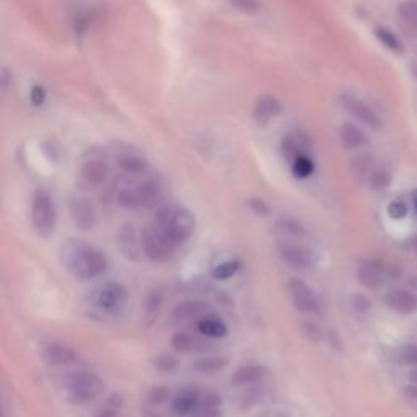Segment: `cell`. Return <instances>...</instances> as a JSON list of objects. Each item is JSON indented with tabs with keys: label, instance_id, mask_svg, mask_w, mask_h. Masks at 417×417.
I'll use <instances>...</instances> for the list:
<instances>
[{
	"label": "cell",
	"instance_id": "cell-1",
	"mask_svg": "<svg viewBox=\"0 0 417 417\" xmlns=\"http://www.w3.org/2000/svg\"><path fill=\"white\" fill-rule=\"evenodd\" d=\"M155 225L168 237L175 247H180L193 237L196 230V219L188 209L175 204H166L158 209Z\"/></svg>",
	"mask_w": 417,
	"mask_h": 417
},
{
	"label": "cell",
	"instance_id": "cell-2",
	"mask_svg": "<svg viewBox=\"0 0 417 417\" xmlns=\"http://www.w3.org/2000/svg\"><path fill=\"white\" fill-rule=\"evenodd\" d=\"M67 263L75 277L82 281H92L102 277L108 271V258L103 251L90 244H75L69 249Z\"/></svg>",
	"mask_w": 417,
	"mask_h": 417
},
{
	"label": "cell",
	"instance_id": "cell-3",
	"mask_svg": "<svg viewBox=\"0 0 417 417\" xmlns=\"http://www.w3.org/2000/svg\"><path fill=\"white\" fill-rule=\"evenodd\" d=\"M64 390L72 404H88L104 391L102 377L87 370L70 372L64 378Z\"/></svg>",
	"mask_w": 417,
	"mask_h": 417
},
{
	"label": "cell",
	"instance_id": "cell-4",
	"mask_svg": "<svg viewBox=\"0 0 417 417\" xmlns=\"http://www.w3.org/2000/svg\"><path fill=\"white\" fill-rule=\"evenodd\" d=\"M55 204L51 194L46 189H38L33 196L31 204V222L38 235L49 237L55 227Z\"/></svg>",
	"mask_w": 417,
	"mask_h": 417
},
{
	"label": "cell",
	"instance_id": "cell-5",
	"mask_svg": "<svg viewBox=\"0 0 417 417\" xmlns=\"http://www.w3.org/2000/svg\"><path fill=\"white\" fill-rule=\"evenodd\" d=\"M141 244L146 258L153 261V263H163V261L170 259L175 248V244L168 240V237H166L155 224L147 227V229L142 232Z\"/></svg>",
	"mask_w": 417,
	"mask_h": 417
},
{
	"label": "cell",
	"instance_id": "cell-6",
	"mask_svg": "<svg viewBox=\"0 0 417 417\" xmlns=\"http://www.w3.org/2000/svg\"><path fill=\"white\" fill-rule=\"evenodd\" d=\"M277 253L283 263L293 269H308L315 264V253L296 240L282 238L277 242Z\"/></svg>",
	"mask_w": 417,
	"mask_h": 417
},
{
	"label": "cell",
	"instance_id": "cell-7",
	"mask_svg": "<svg viewBox=\"0 0 417 417\" xmlns=\"http://www.w3.org/2000/svg\"><path fill=\"white\" fill-rule=\"evenodd\" d=\"M127 303V291L119 282H104L97 291V305L104 313H118Z\"/></svg>",
	"mask_w": 417,
	"mask_h": 417
},
{
	"label": "cell",
	"instance_id": "cell-8",
	"mask_svg": "<svg viewBox=\"0 0 417 417\" xmlns=\"http://www.w3.org/2000/svg\"><path fill=\"white\" fill-rule=\"evenodd\" d=\"M288 292H291L292 302L298 311L305 315L320 313L318 298H316V293L307 282L293 277V279L288 281Z\"/></svg>",
	"mask_w": 417,
	"mask_h": 417
},
{
	"label": "cell",
	"instance_id": "cell-9",
	"mask_svg": "<svg viewBox=\"0 0 417 417\" xmlns=\"http://www.w3.org/2000/svg\"><path fill=\"white\" fill-rule=\"evenodd\" d=\"M341 103L342 108L357 118L359 121H362L364 124L370 126L372 129H381L383 127V119L381 116L377 113V111L370 107L369 103H365L364 99H360L357 97L350 93H344L341 97Z\"/></svg>",
	"mask_w": 417,
	"mask_h": 417
},
{
	"label": "cell",
	"instance_id": "cell-10",
	"mask_svg": "<svg viewBox=\"0 0 417 417\" xmlns=\"http://www.w3.org/2000/svg\"><path fill=\"white\" fill-rule=\"evenodd\" d=\"M70 214L80 230H92L97 225V209L88 197L74 199L70 204Z\"/></svg>",
	"mask_w": 417,
	"mask_h": 417
},
{
	"label": "cell",
	"instance_id": "cell-11",
	"mask_svg": "<svg viewBox=\"0 0 417 417\" xmlns=\"http://www.w3.org/2000/svg\"><path fill=\"white\" fill-rule=\"evenodd\" d=\"M283 109V104L279 98L274 94H263L256 99L253 107V118L259 122V124H268L276 116H279Z\"/></svg>",
	"mask_w": 417,
	"mask_h": 417
},
{
	"label": "cell",
	"instance_id": "cell-12",
	"mask_svg": "<svg viewBox=\"0 0 417 417\" xmlns=\"http://www.w3.org/2000/svg\"><path fill=\"white\" fill-rule=\"evenodd\" d=\"M385 302L391 310L401 315H413L417 311V297L404 288H393L385 296Z\"/></svg>",
	"mask_w": 417,
	"mask_h": 417
},
{
	"label": "cell",
	"instance_id": "cell-13",
	"mask_svg": "<svg viewBox=\"0 0 417 417\" xmlns=\"http://www.w3.org/2000/svg\"><path fill=\"white\" fill-rule=\"evenodd\" d=\"M207 310L209 303L204 302V300H185V302L178 303L173 311H171V318L178 321V323H183V321L199 318V316L205 315Z\"/></svg>",
	"mask_w": 417,
	"mask_h": 417
},
{
	"label": "cell",
	"instance_id": "cell-14",
	"mask_svg": "<svg viewBox=\"0 0 417 417\" xmlns=\"http://www.w3.org/2000/svg\"><path fill=\"white\" fill-rule=\"evenodd\" d=\"M199 401H201V394L196 388H185L173 398L171 409L178 417H186L197 408Z\"/></svg>",
	"mask_w": 417,
	"mask_h": 417
},
{
	"label": "cell",
	"instance_id": "cell-15",
	"mask_svg": "<svg viewBox=\"0 0 417 417\" xmlns=\"http://www.w3.org/2000/svg\"><path fill=\"white\" fill-rule=\"evenodd\" d=\"M82 176L88 185L98 186L108 178V163L102 157L88 158L82 166Z\"/></svg>",
	"mask_w": 417,
	"mask_h": 417
},
{
	"label": "cell",
	"instance_id": "cell-16",
	"mask_svg": "<svg viewBox=\"0 0 417 417\" xmlns=\"http://www.w3.org/2000/svg\"><path fill=\"white\" fill-rule=\"evenodd\" d=\"M357 277L367 288H378L386 282V277L383 274L378 261H369V263L360 264Z\"/></svg>",
	"mask_w": 417,
	"mask_h": 417
},
{
	"label": "cell",
	"instance_id": "cell-17",
	"mask_svg": "<svg viewBox=\"0 0 417 417\" xmlns=\"http://www.w3.org/2000/svg\"><path fill=\"white\" fill-rule=\"evenodd\" d=\"M118 240H119L118 243H119L121 251L124 253L126 258L134 259V261L139 259V254H141V251H142V244H141V240L137 238L134 227L132 225L122 227Z\"/></svg>",
	"mask_w": 417,
	"mask_h": 417
},
{
	"label": "cell",
	"instance_id": "cell-18",
	"mask_svg": "<svg viewBox=\"0 0 417 417\" xmlns=\"http://www.w3.org/2000/svg\"><path fill=\"white\" fill-rule=\"evenodd\" d=\"M44 360L49 365H70L77 360V354L74 349L64 346V344H49L44 349Z\"/></svg>",
	"mask_w": 417,
	"mask_h": 417
},
{
	"label": "cell",
	"instance_id": "cell-19",
	"mask_svg": "<svg viewBox=\"0 0 417 417\" xmlns=\"http://www.w3.org/2000/svg\"><path fill=\"white\" fill-rule=\"evenodd\" d=\"M264 375H266V369L263 365H258V364L243 365L232 375V385L233 386L253 385V383H258Z\"/></svg>",
	"mask_w": 417,
	"mask_h": 417
},
{
	"label": "cell",
	"instance_id": "cell-20",
	"mask_svg": "<svg viewBox=\"0 0 417 417\" xmlns=\"http://www.w3.org/2000/svg\"><path fill=\"white\" fill-rule=\"evenodd\" d=\"M339 139H341L342 146L347 150L360 148L369 142V137H367L365 132L355 124H350V122L341 126V129H339Z\"/></svg>",
	"mask_w": 417,
	"mask_h": 417
},
{
	"label": "cell",
	"instance_id": "cell-21",
	"mask_svg": "<svg viewBox=\"0 0 417 417\" xmlns=\"http://www.w3.org/2000/svg\"><path fill=\"white\" fill-rule=\"evenodd\" d=\"M197 330L202 336L212 337V339L225 337L227 332H229V327H227L224 321L212 315H202L197 323Z\"/></svg>",
	"mask_w": 417,
	"mask_h": 417
},
{
	"label": "cell",
	"instance_id": "cell-22",
	"mask_svg": "<svg viewBox=\"0 0 417 417\" xmlns=\"http://www.w3.org/2000/svg\"><path fill=\"white\" fill-rule=\"evenodd\" d=\"M136 191V196H137V201L139 205H150L153 204L157 199L160 197V193H162V188L155 180H146L142 183H139V185L134 188Z\"/></svg>",
	"mask_w": 417,
	"mask_h": 417
},
{
	"label": "cell",
	"instance_id": "cell-23",
	"mask_svg": "<svg viewBox=\"0 0 417 417\" xmlns=\"http://www.w3.org/2000/svg\"><path fill=\"white\" fill-rule=\"evenodd\" d=\"M375 36L378 43L381 44L383 48H386L388 51L393 54H404L406 48L403 41L399 40V36L394 35V33L386 26H377L375 28Z\"/></svg>",
	"mask_w": 417,
	"mask_h": 417
},
{
	"label": "cell",
	"instance_id": "cell-24",
	"mask_svg": "<svg viewBox=\"0 0 417 417\" xmlns=\"http://www.w3.org/2000/svg\"><path fill=\"white\" fill-rule=\"evenodd\" d=\"M229 365V359L224 357V355H212V357H202L197 359L194 362V370L199 372V374H205V375H212V374H219Z\"/></svg>",
	"mask_w": 417,
	"mask_h": 417
},
{
	"label": "cell",
	"instance_id": "cell-25",
	"mask_svg": "<svg viewBox=\"0 0 417 417\" xmlns=\"http://www.w3.org/2000/svg\"><path fill=\"white\" fill-rule=\"evenodd\" d=\"M171 346L175 350L181 354H191L194 350H201V342L197 341L193 335L186 331H178L176 335L171 337Z\"/></svg>",
	"mask_w": 417,
	"mask_h": 417
},
{
	"label": "cell",
	"instance_id": "cell-26",
	"mask_svg": "<svg viewBox=\"0 0 417 417\" xmlns=\"http://www.w3.org/2000/svg\"><path fill=\"white\" fill-rule=\"evenodd\" d=\"M119 166H121L122 171H126V173H129V175H143V173H147V170H148L147 160L139 157V155H132V153L122 155V157L119 158Z\"/></svg>",
	"mask_w": 417,
	"mask_h": 417
},
{
	"label": "cell",
	"instance_id": "cell-27",
	"mask_svg": "<svg viewBox=\"0 0 417 417\" xmlns=\"http://www.w3.org/2000/svg\"><path fill=\"white\" fill-rule=\"evenodd\" d=\"M374 170V157L370 153H360L352 162V175L357 181H365Z\"/></svg>",
	"mask_w": 417,
	"mask_h": 417
},
{
	"label": "cell",
	"instance_id": "cell-28",
	"mask_svg": "<svg viewBox=\"0 0 417 417\" xmlns=\"http://www.w3.org/2000/svg\"><path fill=\"white\" fill-rule=\"evenodd\" d=\"M396 13L404 25L417 30V0H404L398 5Z\"/></svg>",
	"mask_w": 417,
	"mask_h": 417
},
{
	"label": "cell",
	"instance_id": "cell-29",
	"mask_svg": "<svg viewBox=\"0 0 417 417\" xmlns=\"http://www.w3.org/2000/svg\"><path fill=\"white\" fill-rule=\"evenodd\" d=\"M292 173L296 175L300 180H305V178H310L315 171V163L307 153H300L298 157L292 160Z\"/></svg>",
	"mask_w": 417,
	"mask_h": 417
},
{
	"label": "cell",
	"instance_id": "cell-30",
	"mask_svg": "<svg viewBox=\"0 0 417 417\" xmlns=\"http://www.w3.org/2000/svg\"><path fill=\"white\" fill-rule=\"evenodd\" d=\"M263 394H264L263 388L253 383V386H249L248 390L243 391V394H240V408L243 411L254 408V406L263 399Z\"/></svg>",
	"mask_w": 417,
	"mask_h": 417
},
{
	"label": "cell",
	"instance_id": "cell-31",
	"mask_svg": "<svg viewBox=\"0 0 417 417\" xmlns=\"http://www.w3.org/2000/svg\"><path fill=\"white\" fill-rule=\"evenodd\" d=\"M391 175L390 171L385 170V168H377V170H372V173L367 178V181H369L370 188L374 189V191H381V189H386L388 186L391 185Z\"/></svg>",
	"mask_w": 417,
	"mask_h": 417
},
{
	"label": "cell",
	"instance_id": "cell-32",
	"mask_svg": "<svg viewBox=\"0 0 417 417\" xmlns=\"http://www.w3.org/2000/svg\"><path fill=\"white\" fill-rule=\"evenodd\" d=\"M240 269H242L240 261H225V263L217 266L212 272V276L219 281H227V279H230V277L235 276Z\"/></svg>",
	"mask_w": 417,
	"mask_h": 417
},
{
	"label": "cell",
	"instance_id": "cell-33",
	"mask_svg": "<svg viewBox=\"0 0 417 417\" xmlns=\"http://www.w3.org/2000/svg\"><path fill=\"white\" fill-rule=\"evenodd\" d=\"M394 362L401 364V365H413L417 367V346H403L399 347L396 352L393 355Z\"/></svg>",
	"mask_w": 417,
	"mask_h": 417
},
{
	"label": "cell",
	"instance_id": "cell-34",
	"mask_svg": "<svg viewBox=\"0 0 417 417\" xmlns=\"http://www.w3.org/2000/svg\"><path fill=\"white\" fill-rule=\"evenodd\" d=\"M227 2L244 15H256L263 10V2L261 0H227Z\"/></svg>",
	"mask_w": 417,
	"mask_h": 417
},
{
	"label": "cell",
	"instance_id": "cell-35",
	"mask_svg": "<svg viewBox=\"0 0 417 417\" xmlns=\"http://www.w3.org/2000/svg\"><path fill=\"white\" fill-rule=\"evenodd\" d=\"M153 364L160 372H165V374H171V372H175L178 367H180V360H178L175 355L163 354V355H158V357H155Z\"/></svg>",
	"mask_w": 417,
	"mask_h": 417
},
{
	"label": "cell",
	"instance_id": "cell-36",
	"mask_svg": "<svg viewBox=\"0 0 417 417\" xmlns=\"http://www.w3.org/2000/svg\"><path fill=\"white\" fill-rule=\"evenodd\" d=\"M276 229L282 233H287V235H292V237H303L305 235L303 227L300 225L297 220H292V219H283L281 222H277Z\"/></svg>",
	"mask_w": 417,
	"mask_h": 417
},
{
	"label": "cell",
	"instance_id": "cell-37",
	"mask_svg": "<svg viewBox=\"0 0 417 417\" xmlns=\"http://www.w3.org/2000/svg\"><path fill=\"white\" fill-rule=\"evenodd\" d=\"M118 201L122 205V207L126 209H137L141 207L137 201V196H136V191L131 188H124L122 191H119L118 194Z\"/></svg>",
	"mask_w": 417,
	"mask_h": 417
},
{
	"label": "cell",
	"instance_id": "cell-38",
	"mask_svg": "<svg viewBox=\"0 0 417 417\" xmlns=\"http://www.w3.org/2000/svg\"><path fill=\"white\" fill-rule=\"evenodd\" d=\"M388 215H390L393 220H401L408 215V205L403 201H393L388 205Z\"/></svg>",
	"mask_w": 417,
	"mask_h": 417
},
{
	"label": "cell",
	"instance_id": "cell-39",
	"mask_svg": "<svg viewBox=\"0 0 417 417\" xmlns=\"http://www.w3.org/2000/svg\"><path fill=\"white\" fill-rule=\"evenodd\" d=\"M249 209H251L253 212L259 217H266V215H269V212H271L269 204L266 202L264 199H259V197L249 199Z\"/></svg>",
	"mask_w": 417,
	"mask_h": 417
},
{
	"label": "cell",
	"instance_id": "cell-40",
	"mask_svg": "<svg viewBox=\"0 0 417 417\" xmlns=\"http://www.w3.org/2000/svg\"><path fill=\"white\" fill-rule=\"evenodd\" d=\"M350 305H352V308L357 311V313H367V311L370 310V300L367 298L362 293H355L350 298Z\"/></svg>",
	"mask_w": 417,
	"mask_h": 417
},
{
	"label": "cell",
	"instance_id": "cell-41",
	"mask_svg": "<svg viewBox=\"0 0 417 417\" xmlns=\"http://www.w3.org/2000/svg\"><path fill=\"white\" fill-rule=\"evenodd\" d=\"M189 417H222L220 408H210V406L197 404V408L193 411Z\"/></svg>",
	"mask_w": 417,
	"mask_h": 417
},
{
	"label": "cell",
	"instance_id": "cell-42",
	"mask_svg": "<svg viewBox=\"0 0 417 417\" xmlns=\"http://www.w3.org/2000/svg\"><path fill=\"white\" fill-rule=\"evenodd\" d=\"M160 305H162V296H160V292H153L152 296L147 298V303H146V313L148 316H155L158 313V308Z\"/></svg>",
	"mask_w": 417,
	"mask_h": 417
},
{
	"label": "cell",
	"instance_id": "cell-43",
	"mask_svg": "<svg viewBox=\"0 0 417 417\" xmlns=\"http://www.w3.org/2000/svg\"><path fill=\"white\" fill-rule=\"evenodd\" d=\"M303 331H305V336L310 337L313 342H320L321 339H323V330H321V326H318L316 323H305Z\"/></svg>",
	"mask_w": 417,
	"mask_h": 417
},
{
	"label": "cell",
	"instance_id": "cell-44",
	"mask_svg": "<svg viewBox=\"0 0 417 417\" xmlns=\"http://www.w3.org/2000/svg\"><path fill=\"white\" fill-rule=\"evenodd\" d=\"M168 398H170V391L163 386L153 388V390L150 391V394H148V401L152 404H162Z\"/></svg>",
	"mask_w": 417,
	"mask_h": 417
},
{
	"label": "cell",
	"instance_id": "cell-45",
	"mask_svg": "<svg viewBox=\"0 0 417 417\" xmlns=\"http://www.w3.org/2000/svg\"><path fill=\"white\" fill-rule=\"evenodd\" d=\"M199 404L210 406V408H220L222 398H220V394H217V393H209V394H205V396L201 398V403H199Z\"/></svg>",
	"mask_w": 417,
	"mask_h": 417
},
{
	"label": "cell",
	"instance_id": "cell-46",
	"mask_svg": "<svg viewBox=\"0 0 417 417\" xmlns=\"http://www.w3.org/2000/svg\"><path fill=\"white\" fill-rule=\"evenodd\" d=\"M409 72H411V74H413V77L417 80V58L411 60V64H409Z\"/></svg>",
	"mask_w": 417,
	"mask_h": 417
},
{
	"label": "cell",
	"instance_id": "cell-47",
	"mask_svg": "<svg viewBox=\"0 0 417 417\" xmlns=\"http://www.w3.org/2000/svg\"><path fill=\"white\" fill-rule=\"evenodd\" d=\"M408 377H409V380H411V381L416 383V385H417V367H416L414 370H411V372H409V375H408Z\"/></svg>",
	"mask_w": 417,
	"mask_h": 417
},
{
	"label": "cell",
	"instance_id": "cell-48",
	"mask_svg": "<svg viewBox=\"0 0 417 417\" xmlns=\"http://www.w3.org/2000/svg\"><path fill=\"white\" fill-rule=\"evenodd\" d=\"M411 248H413V251L417 254V235L411 238Z\"/></svg>",
	"mask_w": 417,
	"mask_h": 417
},
{
	"label": "cell",
	"instance_id": "cell-49",
	"mask_svg": "<svg viewBox=\"0 0 417 417\" xmlns=\"http://www.w3.org/2000/svg\"><path fill=\"white\" fill-rule=\"evenodd\" d=\"M409 286H413L414 288H417V276H414L413 279H409Z\"/></svg>",
	"mask_w": 417,
	"mask_h": 417
},
{
	"label": "cell",
	"instance_id": "cell-50",
	"mask_svg": "<svg viewBox=\"0 0 417 417\" xmlns=\"http://www.w3.org/2000/svg\"><path fill=\"white\" fill-rule=\"evenodd\" d=\"M146 417H162V416L157 414V413H153V411H147V413H146Z\"/></svg>",
	"mask_w": 417,
	"mask_h": 417
},
{
	"label": "cell",
	"instance_id": "cell-51",
	"mask_svg": "<svg viewBox=\"0 0 417 417\" xmlns=\"http://www.w3.org/2000/svg\"><path fill=\"white\" fill-rule=\"evenodd\" d=\"M413 202H414V207L417 210V189H414V193H413Z\"/></svg>",
	"mask_w": 417,
	"mask_h": 417
},
{
	"label": "cell",
	"instance_id": "cell-52",
	"mask_svg": "<svg viewBox=\"0 0 417 417\" xmlns=\"http://www.w3.org/2000/svg\"><path fill=\"white\" fill-rule=\"evenodd\" d=\"M0 417H7V416H5V413H4V408H2V404H0Z\"/></svg>",
	"mask_w": 417,
	"mask_h": 417
}]
</instances>
